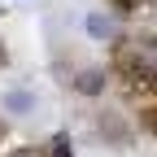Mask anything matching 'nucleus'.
<instances>
[{
	"label": "nucleus",
	"instance_id": "obj_3",
	"mask_svg": "<svg viewBox=\"0 0 157 157\" xmlns=\"http://www.w3.org/2000/svg\"><path fill=\"white\" fill-rule=\"evenodd\" d=\"M101 87H105V78L96 74V70H87L83 78H78V92H87V96H92V92H101Z\"/></svg>",
	"mask_w": 157,
	"mask_h": 157
},
{
	"label": "nucleus",
	"instance_id": "obj_4",
	"mask_svg": "<svg viewBox=\"0 0 157 157\" xmlns=\"http://www.w3.org/2000/svg\"><path fill=\"white\" fill-rule=\"evenodd\" d=\"M87 31H92L96 39H101V35H109L113 26H109V17H101V13H92V17H87Z\"/></svg>",
	"mask_w": 157,
	"mask_h": 157
},
{
	"label": "nucleus",
	"instance_id": "obj_2",
	"mask_svg": "<svg viewBox=\"0 0 157 157\" xmlns=\"http://www.w3.org/2000/svg\"><path fill=\"white\" fill-rule=\"evenodd\" d=\"M5 105H9L13 113H26V109H31L35 101H31V96H26V92H9V96H5Z\"/></svg>",
	"mask_w": 157,
	"mask_h": 157
},
{
	"label": "nucleus",
	"instance_id": "obj_1",
	"mask_svg": "<svg viewBox=\"0 0 157 157\" xmlns=\"http://www.w3.org/2000/svg\"><path fill=\"white\" fill-rule=\"evenodd\" d=\"M127 66H131L135 78H157V44H140V48L131 52Z\"/></svg>",
	"mask_w": 157,
	"mask_h": 157
}]
</instances>
